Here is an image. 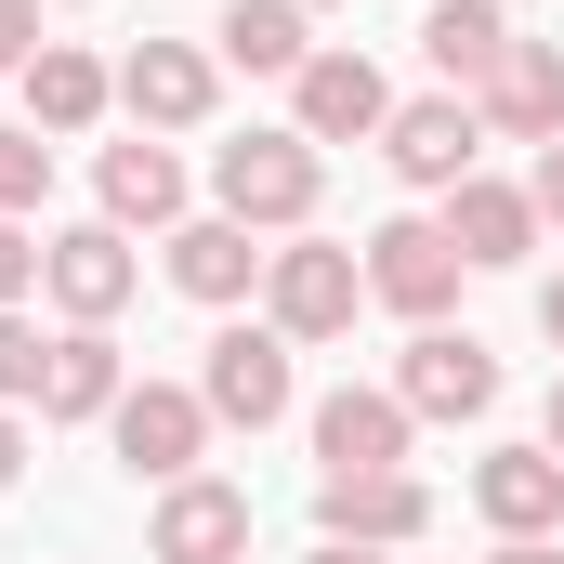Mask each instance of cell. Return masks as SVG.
<instances>
[{"label":"cell","instance_id":"cell-1","mask_svg":"<svg viewBox=\"0 0 564 564\" xmlns=\"http://www.w3.org/2000/svg\"><path fill=\"white\" fill-rule=\"evenodd\" d=\"M315 197H328V144H302V132H237V144H210V210H224V224H250V237H302Z\"/></svg>","mask_w":564,"mask_h":564},{"label":"cell","instance_id":"cell-2","mask_svg":"<svg viewBox=\"0 0 564 564\" xmlns=\"http://www.w3.org/2000/svg\"><path fill=\"white\" fill-rule=\"evenodd\" d=\"M302 341H289L276 315H237V328H210V355H197V394H210V421L224 433H276L302 408V368H289Z\"/></svg>","mask_w":564,"mask_h":564},{"label":"cell","instance_id":"cell-3","mask_svg":"<svg viewBox=\"0 0 564 564\" xmlns=\"http://www.w3.org/2000/svg\"><path fill=\"white\" fill-rule=\"evenodd\" d=\"M210 394L197 381H132L119 408H106V446H119V473L132 486H184V473H210Z\"/></svg>","mask_w":564,"mask_h":564},{"label":"cell","instance_id":"cell-4","mask_svg":"<svg viewBox=\"0 0 564 564\" xmlns=\"http://www.w3.org/2000/svg\"><path fill=\"white\" fill-rule=\"evenodd\" d=\"M355 302H368V250H341V237H276V263H263V315H276L289 341H341L355 328Z\"/></svg>","mask_w":564,"mask_h":564},{"label":"cell","instance_id":"cell-5","mask_svg":"<svg viewBox=\"0 0 564 564\" xmlns=\"http://www.w3.org/2000/svg\"><path fill=\"white\" fill-rule=\"evenodd\" d=\"M459 237H446V210H394L381 237H368V302H394L408 328H446V302H459Z\"/></svg>","mask_w":564,"mask_h":564},{"label":"cell","instance_id":"cell-6","mask_svg":"<svg viewBox=\"0 0 564 564\" xmlns=\"http://www.w3.org/2000/svg\"><path fill=\"white\" fill-rule=\"evenodd\" d=\"M119 106H132V132H210V106H224V53L210 40H132L119 53Z\"/></svg>","mask_w":564,"mask_h":564},{"label":"cell","instance_id":"cell-7","mask_svg":"<svg viewBox=\"0 0 564 564\" xmlns=\"http://www.w3.org/2000/svg\"><path fill=\"white\" fill-rule=\"evenodd\" d=\"M381 119H394V79L355 40H315V66L289 79V132L302 144H381Z\"/></svg>","mask_w":564,"mask_h":564},{"label":"cell","instance_id":"cell-8","mask_svg":"<svg viewBox=\"0 0 564 564\" xmlns=\"http://www.w3.org/2000/svg\"><path fill=\"white\" fill-rule=\"evenodd\" d=\"M132 237H119V224H106V210H93V224H53V237H40V302H53V315H66V328H106V315H119V302H132Z\"/></svg>","mask_w":564,"mask_h":564},{"label":"cell","instance_id":"cell-9","mask_svg":"<svg viewBox=\"0 0 564 564\" xmlns=\"http://www.w3.org/2000/svg\"><path fill=\"white\" fill-rule=\"evenodd\" d=\"M381 158H394V184H421V197H459V184H473V158H486V119H473V93H421V106H394V119H381Z\"/></svg>","mask_w":564,"mask_h":564},{"label":"cell","instance_id":"cell-10","mask_svg":"<svg viewBox=\"0 0 564 564\" xmlns=\"http://www.w3.org/2000/svg\"><path fill=\"white\" fill-rule=\"evenodd\" d=\"M394 394H408V421H486V408H499V355H486L473 328H408Z\"/></svg>","mask_w":564,"mask_h":564},{"label":"cell","instance_id":"cell-11","mask_svg":"<svg viewBox=\"0 0 564 564\" xmlns=\"http://www.w3.org/2000/svg\"><path fill=\"white\" fill-rule=\"evenodd\" d=\"M144 552H158V564H250V486H224V473H184V486H158V512H144Z\"/></svg>","mask_w":564,"mask_h":564},{"label":"cell","instance_id":"cell-12","mask_svg":"<svg viewBox=\"0 0 564 564\" xmlns=\"http://www.w3.org/2000/svg\"><path fill=\"white\" fill-rule=\"evenodd\" d=\"M315 525L355 552H408V539H433V486L421 473H315Z\"/></svg>","mask_w":564,"mask_h":564},{"label":"cell","instance_id":"cell-13","mask_svg":"<svg viewBox=\"0 0 564 564\" xmlns=\"http://www.w3.org/2000/svg\"><path fill=\"white\" fill-rule=\"evenodd\" d=\"M486 144H564V40H512L499 79L473 93Z\"/></svg>","mask_w":564,"mask_h":564},{"label":"cell","instance_id":"cell-14","mask_svg":"<svg viewBox=\"0 0 564 564\" xmlns=\"http://www.w3.org/2000/svg\"><path fill=\"white\" fill-rule=\"evenodd\" d=\"M263 263H276V250H263L250 224H224V210H184V224H171V289L210 302V315H237V302L263 289Z\"/></svg>","mask_w":564,"mask_h":564},{"label":"cell","instance_id":"cell-15","mask_svg":"<svg viewBox=\"0 0 564 564\" xmlns=\"http://www.w3.org/2000/svg\"><path fill=\"white\" fill-rule=\"evenodd\" d=\"M408 394H394V381H381V394H368V381H341V394H328V408H315V473H408Z\"/></svg>","mask_w":564,"mask_h":564},{"label":"cell","instance_id":"cell-16","mask_svg":"<svg viewBox=\"0 0 564 564\" xmlns=\"http://www.w3.org/2000/svg\"><path fill=\"white\" fill-rule=\"evenodd\" d=\"M473 512H486L499 539H552L564 525V459L552 446H486V459H473Z\"/></svg>","mask_w":564,"mask_h":564},{"label":"cell","instance_id":"cell-17","mask_svg":"<svg viewBox=\"0 0 564 564\" xmlns=\"http://www.w3.org/2000/svg\"><path fill=\"white\" fill-rule=\"evenodd\" d=\"M93 197H106V224H119V237H171V224H184V158H171V144L158 132H132V144H106V158H93Z\"/></svg>","mask_w":564,"mask_h":564},{"label":"cell","instance_id":"cell-18","mask_svg":"<svg viewBox=\"0 0 564 564\" xmlns=\"http://www.w3.org/2000/svg\"><path fill=\"white\" fill-rule=\"evenodd\" d=\"M446 237H459V263H473V276H499V263H525L552 224H539V197H525V184H486V171H473V184L446 197Z\"/></svg>","mask_w":564,"mask_h":564},{"label":"cell","instance_id":"cell-19","mask_svg":"<svg viewBox=\"0 0 564 564\" xmlns=\"http://www.w3.org/2000/svg\"><path fill=\"white\" fill-rule=\"evenodd\" d=\"M106 106H119V66H106V53H79V40H40V66H26V132H93V119H106Z\"/></svg>","mask_w":564,"mask_h":564},{"label":"cell","instance_id":"cell-20","mask_svg":"<svg viewBox=\"0 0 564 564\" xmlns=\"http://www.w3.org/2000/svg\"><path fill=\"white\" fill-rule=\"evenodd\" d=\"M210 53L250 66V79H302V66H315V13H302V0H224V13H210Z\"/></svg>","mask_w":564,"mask_h":564},{"label":"cell","instance_id":"cell-21","mask_svg":"<svg viewBox=\"0 0 564 564\" xmlns=\"http://www.w3.org/2000/svg\"><path fill=\"white\" fill-rule=\"evenodd\" d=\"M421 53H433L446 93H486L499 53H512V0H433V13H421Z\"/></svg>","mask_w":564,"mask_h":564},{"label":"cell","instance_id":"cell-22","mask_svg":"<svg viewBox=\"0 0 564 564\" xmlns=\"http://www.w3.org/2000/svg\"><path fill=\"white\" fill-rule=\"evenodd\" d=\"M119 394H132L119 341H106V328H53V368H40V421H106Z\"/></svg>","mask_w":564,"mask_h":564},{"label":"cell","instance_id":"cell-23","mask_svg":"<svg viewBox=\"0 0 564 564\" xmlns=\"http://www.w3.org/2000/svg\"><path fill=\"white\" fill-rule=\"evenodd\" d=\"M53 197V132H26V119H0V224H26Z\"/></svg>","mask_w":564,"mask_h":564},{"label":"cell","instance_id":"cell-24","mask_svg":"<svg viewBox=\"0 0 564 564\" xmlns=\"http://www.w3.org/2000/svg\"><path fill=\"white\" fill-rule=\"evenodd\" d=\"M40 368H53V341L26 328V302L0 315V408H40Z\"/></svg>","mask_w":564,"mask_h":564},{"label":"cell","instance_id":"cell-25","mask_svg":"<svg viewBox=\"0 0 564 564\" xmlns=\"http://www.w3.org/2000/svg\"><path fill=\"white\" fill-rule=\"evenodd\" d=\"M26 289H40V237H26V224H0V315H13Z\"/></svg>","mask_w":564,"mask_h":564},{"label":"cell","instance_id":"cell-26","mask_svg":"<svg viewBox=\"0 0 564 564\" xmlns=\"http://www.w3.org/2000/svg\"><path fill=\"white\" fill-rule=\"evenodd\" d=\"M0 66H13V79L40 66V0H0Z\"/></svg>","mask_w":564,"mask_h":564},{"label":"cell","instance_id":"cell-27","mask_svg":"<svg viewBox=\"0 0 564 564\" xmlns=\"http://www.w3.org/2000/svg\"><path fill=\"white\" fill-rule=\"evenodd\" d=\"M525 197H539V224L564 237V144H539V171H525Z\"/></svg>","mask_w":564,"mask_h":564},{"label":"cell","instance_id":"cell-28","mask_svg":"<svg viewBox=\"0 0 564 564\" xmlns=\"http://www.w3.org/2000/svg\"><path fill=\"white\" fill-rule=\"evenodd\" d=\"M486 564H564V539H499Z\"/></svg>","mask_w":564,"mask_h":564},{"label":"cell","instance_id":"cell-29","mask_svg":"<svg viewBox=\"0 0 564 564\" xmlns=\"http://www.w3.org/2000/svg\"><path fill=\"white\" fill-rule=\"evenodd\" d=\"M13 473H26V433H13V408H0V486H13Z\"/></svg>","mask_w":564,"mask_h":564},{"label":"cell","instance_id":"cell-30","mask_svg":"<svg viewBox=\"0 0 564 564\" xmlns=\"http://www.w3.org/2000/svg\"><path fill=\"white\" fill-rule=\"evenodd\" d=\"M315 564H394V552H355V539H315Z\"/></svg>","mask_w":564,"mask_h":564},{"label":"cell","instance_id":"cell-31","mask_svg":"<svg viewBox=\"0 0 564 564\" xmlns=\"http://www.w3.org/2000/svg\"><path fill=\"white\" fill-rule=\"evenodd\" d=\"M539 328H552V355H564V276H552V289H539Z\"/></svg>","mask_w":564,"mask_h":564},{"label":"cell","instance_id":"cell-32","mask_svg":"<svg viewBox=\"0 0 564 564\" xmlns=\"http://www.w3.org/2000/svg\"><path fill=\"white\" fill-rule=\"evenodd\" d=\"M539 446H552V459H564V381H552V421H539Z\"/></svg>","mask_w":564,"mask_h":564},{"label":"cell","instance_id":"cell-33","mask_svg":"<svg viewBox=\"0 0 564 564\" xmlns=\"http://www.w3.org/2000/svg\"><path fill=\"white\" fill-rule=\"evenodd\" d=\"M302 13H328V0H302Z\"/></svg>","mask_w":564,"mask_h":564}]
</instances>
